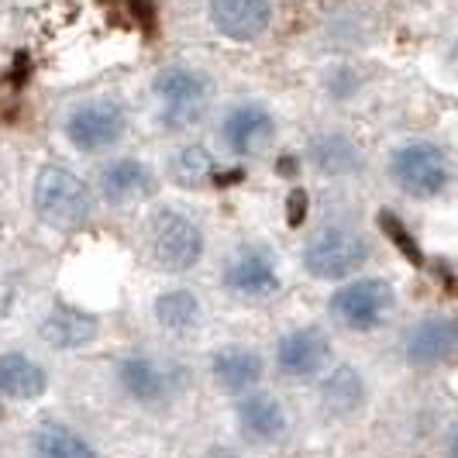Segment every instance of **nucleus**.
<instances>
[{
  "label": "nucleus",
  "instance_id": "1",
  "mask_svg": "<svg viewBox=\"0 0 458 458\" xmlns=\"http://www.w3.org/2000/svg\"><path fill=\"white\" fill-rule=\"evenodd\" d=\"M35 214L55 231H80L93 217V193L72 169L48 162L35 176Z\"/></svg>",
  "mask_w": 458,
  "mask_h": 458
},
{
  "label": "nucleus",
  "instance_id": "2",
  "mask_svg": "<svg viewBox=\"0 0 458 458\" xmlns=\"http://www.w3.org/2000/svg\"><path fill=\"white\" fill-rule=\"evenodd\" d=\"M369 259H372L369 238L348 225H327L303 245V269L324 283L352 279Z\"/></svg>",
  "mask_w": 458,
  "mask_h": 458
},
{
  "label": "nucleus",
  "instance_id": "3",
  "mask_svg": "<svg viewBox=\"0 0 458 458\" xmlns=\"http://www.w3.org/2000/svg\"><path fill=\"white\" fill-rule=\"evenodd\" d=\"M152 93L159 104V121L169 131L197 124L210 107V83L193 66H165L162 72H156Z\"/></svg>",
  "mask_w": 458,
  "mask_h": 458
},
{
  "label": "nucleus",
  "instance_id": "4",
  "mask_svg": "<svg viewBox=\"0 0 458 458\" xmlns=\"http://www.w3.org/2000/svg\"><path fill=\"white\" fill-rule=\"evenodd\" d=\"M393 307H396V290L379 276H362V279L344 283L331 293V303H327L335 324H342L344 331H359V335L386 324Z\"/></svg>",
  "mask_w": 458,
  "mask_h": 458
},
{
  "label": "nucleus",
  "instance_id": "5",
  "mask_svg": "<svg viewBox=\"0 0 458 458\" xmlns=\"http://www.w3.org/2000/svg\"><path fill=\"white\" fill-rule=\"evenodd\" d=\"M148 245L162 273H190L204 259V231L190 214L165 207L152 217Z\"/></svg>",
  "mask_w": 458,
  "mask_h": 458
},
{
  "label": "nucleus",
  "instance_id": "6",
  "mask_svg": "<svg viewBox=\"0 0 458 458\" xmlns=\"http://www.w3.org/2000/svg\"><path fill=\"white\" fill-rule=\"evenodd\" d=\"M390 176L413 200H435L452 180V165L435 141H403L390 156Z\"/></svg>",
  "mask_w": 458,
  "mask_h": 458
},
{
  "label": "nucleus",
  "instance_id": "7",
  "mask_svg": "<svg viewBox=\"0 0 458 458\" xmlns=\"http://www.w3.org/2000/svg\"><path fill=\"white\" fill-rule=\"evenodd\" d=\"M117 386L124 390L128 400H135L141 407H162L169 400H176L183 390V369L169 359L156 355H124L117 362Z\"/></svg>",
  "mask_w": 458,
  "mask_h": 458
},
{
  "label": "nucleus",
  "instance_id": "8",
  "mask_svg": "<svg viewBox=\"0 0 458 458\" xmlns=\"http://www.w3.org/2000/svg\"><path fill=\"white\" fill-rule=\"evenodd\" d=\"M128 128V114L117 100H87L72 107L66 117V135L80 152H104L121 141Z\"/></svg>",
  "mask_w": 458,
  "mask_h": 458
},
{
  "label": "nucleus",
  "instance_id": "9",
  "mask_svg": "<svg viewBox=\"0 0 458 458\" xmlns=\"http://www.w3.org/2000/svg\"><path fill=\"white\" fill-rule=\"evenodd\" d=\"M455 355H458V318L431 314V318H420L403 335V359H407L411 369L431 372V369L448 366Z\"/></svg>",
  "mask_w": 458,
  "mask_h": 458
},
{
  "label": "nucleus",
  "instance_id": "10",
  "mask_svg": "<svg viewBox=\"0 0 458 458\" xmlns=\"http://www.w3.org/2000/svg\"><path fill=\"white\" fill-rule=\"evenodd\" d=\"M331 338L321 327H293L276 344V369L286 379H318L331 366Z\"/></svg>",
  "mask_w": 458,
  "mask_h": 458
},
{
  "label": "nucleus",
  "instance_id": "11",
  "mask_svg": "<svg viewBox=\"0 0 458 458\" xmlns=\"http://www.w3.org/2000/svg\"><path fill=\"white\" fill-rule=\"evenodd\" d=\"M221 141L231 156L252 159L276 141V117L262 104H234L221 117Z\"/></svg>",
  "mask_w": 458,
  "mask_h": 458
},
{
  "label": "nucleus",
  "instance_id": "12",
  "mask_svg": "<svg viewBox=\"0 0 458 458\" xmlns=\"http://www.w3.org/2000/svg\"><path fill=\"white\" fill-rule=\"evenodd\" d=\"M221 279H225L228 293L245 297V300H266L279 290L276 259L266 252V249H259V245H245V249L231 252L228 262H225Z\"/></svg>",
  "mask_w": 458,
  "mask_h": 458
},
{
  "label": "nucleus",
  "instance_id": "13",
  "mask_svg": "<svg viewBox=\"0 0 458 458\" xmlns=\"http://www.w3.org/2000/svg\"><path fill=\"white\" fill-rule=\"evenodd\" d=\"M238 431L255 445H276L290 435V413L273 393H249L234 403Z\"/></svg>",
  "mask_w": 458,
  "mask_h": 458
},
{
  "label": "nucleus",
  "instance_id": "14",
  "mask_svg": "<svg viewBox=\"0 0 458 458\" xmlns=\"http://www.w3.org/2000/svg\"><path fill=\"white\" fill-rule=\"evenodd\" d=\"M262 376H266V362L249 344H225L210 355V379L238 400L259 390Z\"/></svg>",
  "mask_w": 458,
  "mask_h": 458
},
{
  "label": "nucleus",
  "instance_id": "15",
  "mask_svg": "<svg viewBox=\"0 0 458 458\" xmlns=\"http://www.w3.org/2000/svg\"><path fill=\"white\" fill-rule=\"evenodd\" d=\"M97 335H100V321L90 310H80V307H69V303H55L38 321V338L55 352L87 348V344H93Z\"/></svg>",
  "mask_w": 458,
  "mask_h": 458
},
{
  "label": "nucleus",
  "instance_id": "16",
  "mask_svg": "<svg viewBox=\"0 0 458 458\" xmlns=\"http://www.w3.org/2000/svg\"><path fill=\"white\" fill-rule=\"evenodd\" d=\"M97 186H100V197L111 207H131L152 197L156 180H152V169H148L145 162L114 159L100 169Z\"/></svg>",
  "mask_w": 458,
  "mask_h": 458
},
{
  "label": "nucleus",
  "instance_id": "17",
  "mask_svg": "<svg viewBox=\"0 0 458 458\" xmlns=\"http://www.w3.org/2000/svg\"><path fill=\"white\" fill-rule=\"evenodd\" d=\"M210 21L234 42H252L273 21L269 0H210Z\"/></svg>",
  "mask_w": 458,
  "mask_h": 458
},
{
  "label": "nucleus",
  "instance_id": "18",
  "mask_svg": "<svg viewBox=\"0 0 458 458\" xmlns=\"http://www.w3.org/2000/svg\"><path fill=\"white\" fill-rule=\"evenodd\" d=\"M48 390V372L38 359L24 352H4L0 355V396L14 403L42 400Z\"/></svg>",
  "mask_w": 458,
  "mask_h": 458
},
{
  "label": "nucleus",
  "instance_id": "19",
  "mask_svg": "<svg viewBox=\"0 0 458 458\" xmlns=\"http://www.w3.org/2000/svg\"><path fill=\"white\" fill-rule=\"evenodd\" d=\"M318 400L331 417H352L366 407L369 386L366 376L355 366H335L318 386Z\"/></svg>",
  "mask_w": 458,
  "mask_h": 458
},
{
  "label": "nucleus",
  "instance_id": "20",
  "mask_svg": "<svg viewBox=\"0 0 458 458\" xmlns=\"http://www.w3.org/2000/svg\"><path fill=\"white\" fill-rule=\"evenodd\" d=\"M310 165H314L321 176L342 180V176L359 173L362 152H359V145H355L348 135H342V131H327V135L310 138Z\"/></svg>",
  "mask_w": 458,
  "mask_h": 458
},
{
  "label": "nucleus",
  "instance_id": "21",
  "mask_svg": "<svg viewBox=\"0 0 458 458\" xmlns=\"http://www.w3.org/2000/svg\"><path fill=\"white\" fill-rule=\"evenodd\" d=\"M152 314H156V324L169 335H186L193 331L200 318H204V307H200V297L186 286H176V290H165L156 297L152 303Z\"/></svg>",
  "mask_w": 458,
  "mask_h": 458
},
{
  "label": "nucleus",
  "instance_id": "22",
  "mask_svg": "<svg viewBox=\"0 0 458 458\" xmlns=\"http://www.w3.org/2000/svg\"><path fill=\"white\" fill-rule=\"evenodd\" d=\"M31 458H100L76 428L48 420L31 435Z\"/></svg>",
  "mask_w": 458,
  "mask_h": 458
},
{
  "label": "nucleus",
  "instance_id": "23",
  "mask_svg": "<svg viewBox=\"0 0 458 458\" xmlns=\"http://www.w3.org/2000/svg\"><path fill=\"white\" fill-rule=\"evenodd\" d=\"M173 180L180 186H204L217 180V169H214V156L207 152L204 145H183L176 156H173Z\"/></svg>",
  "mask_w": 458,
  "mask_h": 458
},
{
  "label": "nucleus",
  "instance_id": "24",
  "mask_svg": "<svg viewBox=\"0 0 458 458\" xmlns=\"http://www.w3.org/2000/svg\"><path fill=\"white\" fill-rule=\"evenodd\" d=\"M379 228H383V234L390 238V242L396 245V249H400V252L411 259L413 266H424V255H420V249H417V242L411 238V231L403 228V221H400L396 214L383 210V214H379Z\"/></svg>",
  "mask_w": 458,
  "mask_h": 458
},
{
  "label": "nucleus",
  "instance_id": "25",
  "mask_svg": "<svg viewBox=\"0 0 458 458\" xmlns=\"http://www.w3.org/2000/svg\"><path fill=\"white\" fill-rule=\"evenodd\" d=\"M303 217H307V193H303V190H293V193L286 197V225H290V228H300Z\"/></svg>",
  "mask_w": 458,
  "mask_h": 458
},
{
  "label": "nucleus",
  "instance_id": "26",
  "mask_svg": "<svg viewBox=\"0 0 458 458\" xmlns=\"http://www.w3.org/2000/svg\"><path fill=\"white\" fill-rule=\"evenodd\" d=\"M128 4H131L135 21H141L145 31H156V4L152 0H128Z\"/></svg>",
  "mask_w": 458,
  "mask_h": 458
},
{
  "label": "nucleus",
  "instance_id": "27",
  "mask_svg": "<svg viewBox=\"0 0 458 458\" xmlns=\"http://www.w3.org/2000/svg\"><path fill=\"white\" fill-rule=\"evenodd\" d=\"M279 169H283V176H297V173H293V169H297V162L293 159H283L279 162Z\"/></svg>",
  "mask_w": 458,
  "mask_h": 458
},
{
  "label": "nucleus",
  "instance_id": "28",
  "mask_svg": "<svg viewBox=\"0 0 458 458\" xmlns=\"http://www.w3.org/2000/svg\"><path fill=\"white\" fill-rule=\"evenodd\" d=\"M448 458H458V431L452 435V445H448Z\"/></svg>",
  "mask_w": 458,
  "mask_h": 458
},
{
  "label": "nucleus",
  "instance_id": "29",
  "mask_svg": "<svg viewBox=\"0 0 458 458\" xmlns=\"http://www.w3.org/2000/svg\"><path fill=\"white\" fill-rule=\"evenodd\" d=\"M452 69L458 72V42H455V48H452Z\"/></svg>",
  "mask_w": 458,
  "mask_h": 458
}]
</instances>
